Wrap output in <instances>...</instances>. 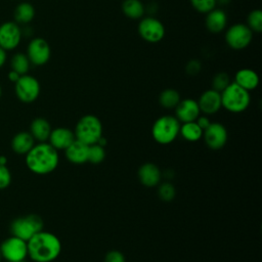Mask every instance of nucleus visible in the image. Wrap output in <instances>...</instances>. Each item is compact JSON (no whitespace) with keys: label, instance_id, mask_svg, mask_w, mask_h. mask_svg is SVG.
I'll list each match as a JSON object with an SVG mask.
<instances>
[{"label":"nucleus","instance_id":"nucleus-1","mask_svg":"<svg viewBox=\"0 0 262 262\" xmlns=\"http://www.w3.org/2000/svg\"><path fill=\"white\" fill-rule=\"evenodd\" d=\"M28 256L34 262H52L61 252V243L52 232L41 230L28 242Z\"/></svg>","mask_w":262,"mask_h":262},{"label":"nucleus","instance_id":"nucleus-2","mask_svg":"<svg viewBox=\"0 0 262 262\" xmlns=\"http://www.w3.org/2000/svg\"><path fill=\"white\" fill-rule=\"evenodd\" d=\"M25 156L28 169L37 175H46L53 172L59 163L58 151L48 142L35 144Z\"/></svg>","mask_w":262,"mask_h":262},{"label":"nucleus","instance_id":"nucleus-3","mask_svg":"<svg viewBox=\"0 0 262 262\" xmlns=\"http://www.w3.org/2000/svg\"><path fill=\"white\" fill-rule=\"evenodd\" d=\"M220 94L221 105L229 113H243L249 107L251 102L250 92L234 82H231Z\"/></svg>","mask_w":262,"mask_h":262},{"label":"nucleus","instance_id":"nucleus-4","mask_svg":"<svg viewBox=\"0 0 262 262\" xmlns=\"http://www.w3.org/2000/svg\"><path fill=\"white\" fill-rule=\"evenodd\" d=\"M103 128L101 121L94 115H85L79 119L75 127V137L77 140L87 144H95L102 136Z\"/></svg>","mask_w":262,"mask_h":262},{"label":"nucleus","instance_id":"nucleus-5","mask_svg":"<svg viewBox=\"0 0 262 262\" xmlns=\"http://www.w3.org/2000/svg\"><path fill=\"white\" fill-rule=\"evenodd\" d=\"M180 122L174 116L165 115L158 118L151 127V136L160 144H170L179 135Z\"/></svg>","mask_w":262,"mask_h":262},{"label":"nucleus","instance_id":"nucleus-6","mask_svg":"<svg viewBox=\"0 0 262 262\" xmlns=\"http://www.w3.org/2000/svg\"><path fill=\"white\" fill-rule=\"evenodd\" d=\"M41 230H43V220L35 214L17 217L10 224L11 235L17 236L26 242Z\"/></svg>","mask_w":262,"mask_h":262},{"label":"nucleus","instance_id":"nucleus-7","mask_svg":"<svg viewBox=\"0 0 262 262\" xmlns=\"http://www.w3.org/2000/svg\"><path fill=\"white\" fill-rule=\"evenodd\" d=\"M253 39V32L243 23L233 24L225 33V42L233 50L247 48Z\"/></svg>","mask_w":262,"mask_h":262},{"label":"nucleus","instance_id":"nucleus-8","mask_svg":"<svg viewBox=\"0 0 262 262\" xmlns=\"http://www.w3.org/2000/svg\"><path fill=\"white\" fill-rule=\"evenodd\" d=\"M0 252L7 262L25 261L28 257V245L26 241L11 235L1 243Z\"/></svg>","mask_w":262,"mask_h":262},{"label":"nucleus","instance_id":"nucleus-9","mask_svg":"<svg viewBox=\"0 0 262 262\" xmlns=\"http://www.w3.org/2000/svg\"><path fill=\"white\" fill-rule=\"evenodd\" d=\"M139 36L148 43H158L165 37V26L161 20L152 16L141 17L138 24Z\"/></svg>","mask_w":262,"mask_h":262},{"label":"nucleus","instance_id":"nucleus-10","mask_svg":"<svg viewBox=\"0 0 262 262\" xmlns=\"http://www.w3.org/2000/svg\"><path fill=\"white\" fill-rule=\"evenodd\" d=\"M14 84L15 94L20 101L31 103L38 98L41 88L39 81L35 77L27 74L23 75Z\"/></svg>","mask_w":262,"mask_h":262},{"label":"nucleus","instance_id":"nucleus-11","mask_svg":"<svg viewBox=\"0 0 262 262\" xmlns=\"http://www.w3.org/2000/svg\"><path fill=\"white\" fill-rule=\"evenodd\" d=\"M51 55V49L48 42L43 38H34L30 41L27 48V56L34 66L45 64Z\"/></svg>","mask_w":262,"mask_h":262},{"label":"nucleus","instance_id":"nucleus-12","mask_svg":"<svg viewBox=\"0 0 262 262\" xmlns=\"http://www.w3.org/2000/svg\"><path fill=\"white\" fill-rule=\"evenodd\" d=\"M203 138L209 148L217 150L226 144L228 133L224 125L221 123L211 122V124L204 130Z\"/></svg>","mask_w":262,"mask_h":262},{"label":"nucleus","instance_id":"nucleus-13","mask_svg":"<svg viewBox=\"0 0 262 262\" xmlns=\"http://www.w3.org/2000/svg\"><path fill=\"white\" fill-rule=\"evenodd\" d=\"M21 39V30L16 23L6 21L0 26V47L6 50L16 48Z\"/></svg>","mask_w":262,"mask_h":262},{"label":"nucleus","instance_id":"nucleus-14","mask_svg":"<svg viewBox=\"0 0 262 262\" xmlns=\"http://www.w3.org/2000/svg\"><path fill=\"white\" fill-rule=\"evenodd\" d=\"M201 111L198 101L192 98L181 99L175 107V117L180 123L193 122L200 116Z\"/></svg>","mask_w":262,"mask_h":262},{"label":"nucleus","instance_id":"nucleus-15","mask_svg":"<svg viewBox=\"0 0 262 262\" xmlns=\"http://www.w3.org/2000/svg\"><path fill=\"white\" fill-rule=\"evenodd\" d=\"M198 104L201 113L205 115H214L222 107L221 94L214 89H208L201 94Z\"/></svg>","mask_w":262,"mask_h":262},{"label":"nucleus","instance_id":"nucleus-16","mask_svg":"<svg viewBox=\"0 0 262 262\" xmlns=\"http://www.w3.org/2000/svg\"><path fill=\"white\" fill-rule=\"evenodd\" d=\"M76 140L74 131L66 127H57L51 130L48 143L56 150H64Z\"/></svg>","mask_w":262,"mask_h":262},{"label":"nucleus","instance_id":"nucleus-17","mask_svg":"<svg viewBox=\"0 0 262 262\" xmlns=\"http://www.w3.org/2000/svg\"><path fill=\"white\" fill-rule=\"evenodd\" d=\"M138 179L145 187H155L160 184L162 173L160 168L152 163H145L138 169Z\"/></svg>","mask_w":262,"mask_h":262},{"label":"nucleus","instance_id":"nucleus-18","mask_svg":"<svg viewBox=\"0 0 262 262\" xmlns=\"http://www.w3.org/2000/svg\"><path fill=\"white\" fill-rule=\"evenodd\" d=\"M206 28L213 34L221 33L227 25V15L223 9L214 8L207 13L205 19Z\"/></svg>","mask_w":262,"mask_h":262},{"label":"nucleus","instance_id":"nucleus-19","mask_svg":"<svg viewBox=\"0 0 262 262\" xmlns=\"http://www.w3.org/2000/svg\"><path fill=\"white\" fill-rule=\"evenodd\" d=\"M88 147L89 145L76 139L64 149L67 160L75 165H81L88 162Z\"/></svg>","mask_w":262,"mask_h":262},{"label":"nucleus","instance_id":"nucleus-20","mask_svg":"<svg viewBox=\"0 0 262 262\" xmlns=\"http://www.w3.org/2000/svg\"><path fill=\"white\" fill-rule=\"evenodd\" d=\"M233 82L250 92L258 87L259 76L252 69H241L235 73Z\"/></svg>","mask_w":262,"mask_h":262},{"label":"nucleus","instance_id":"nucleus-21","mask_svg":"<svg viewBox=\"0 0 262 262\" xmlns=\"http://www.w3.org/2000/svg\"><path fill=\"white\" fill-rule=\"evenodd\" d=\"M51 125L44 118H36L32 121L30 125V133L35 139V141L46 142L51 133Z\"/></svg>","mask_w":262,"mask_h":262},{"label":"nucleus","instance_id":"nucleus-22","mask_svg":"<svg viewBox=\"0 0 262 262\" xmlns=\"http://www.w3.org/2000/svg\"><path fill=\"white\" fill-rule=\"evenodd\" d=\"M35 145V139L30 132L16 133L11 140V148L17 155H26Z\"/></svg>","mask_w":262,"mask_h":262},{"label":"nucleus","instance_id":"nucleus-23","mask_svg":"<svg viewBox=\"0 0 262 262\" xmlns=\"http://www.w3.org/2000/svg\"><path fill=\"white\" fill-rule=\"evenodd\" d=\"M122 11L131 19H139L144 15L145 7L140 0H124L122 3Z\"/></svg>","mask_w":262,"mask_h":262},{"label":"nucleus","instance_id":"nucleus-24","mask_svg":"<svg viewBox=\"0 0 262 262\" xmlns=\"http://www.w3.org/2000/svg\"><path fill=\"white\" fill-rule=\"evenodd\" d=\"M203 132L204 131L199 127L195 121L182 123V125H180L179 134L186 141H199L201 138H203Z\"/></svg>","mask_w":262,"mask_h":262},{"label":"nucleus","instance_id":"nucleus-25","mask_svg":"<svg viewBox=\"0 0 262 262\" xmlns=\"http://www.w3.org/2000/svg\"><path fill=\"white\" fill-rule=\"evenodd\" d=\"M35 16V8L29 2L19 3L14 10V18L16 24H29Z\"/></svg>","mask_w":262,"mask_h":262},{"label":"nucleus","instance_id":"nucleus-26","mask_svg":"<svg viewBox=\"0 0 262 262\" xmlns=\"http://www.w3.org/2000/svg\"><path fill=\"white\" fill-rule=\"evenodd\" d=\"M180 100L179 92L172 88L163 90L159 96V102L165 108H175Z\"/></svg>","mask_w":262,"mask_h":262},{"label":"nucleus","instance_id":"nucleus-27","mask_svg":"<svg viewBox=\"0 0 262 262\" xmlns=\"http://www.w3.org/2000/svg\"><path fill=\"white\" fill-rule=\"evenodd\" d=\"M30 60L27 56V54L25 53H15L12 58H11V61H10V67H11V70L16 72L17 74H19L20 76L23 75H26L28 72H29V69H30Z\"/></svg>","mask_w":262,"mask_h":262},{"label":"nucleus","instance_id":"nucleus-28","mask_svg":"<svg viewBox=\"0 0 262 262\" xmlns=\"http://www.w3.org/2000/svg\"><path fill=\"white\" fill-rule=\"evenodd\" d=\"M247 26L252 32L261 33L262 32V11L260 9L252 10L247 18Z\"/></svg>","mask_w":262,"mask_h":262},{"label":"nucleus","instance_id":"nucleus-29","mask_svg":"<svg viewBox=\"0 0 262 262\" xmlns=\"http://www.w3.org/2000/svg\"><path fill=\"white\" fill-rule=\"evenodd\" d=\"M105 159V149L99 144H91L88 147V162L91 164H100Z\"/></svg>","mask_w":262,"mask_h":262},{"label":"nucleus","instance_id":"nucleus-30","mask_svg":"<svg viewBox=\"0 0 262 262\" xmlns=\"http://www.w3.org/2000/svg\"><path fill=\"white\" fill-rule=\"evenodd\" d=\"M230 83V77L228 74L225 72H219L212 79V89L221 93Z\"/></svg>","mask_w":262,"mask_h":262},{"label":"nucleus","instance_id":"nucleus-31","mask_svg":"<svg viewBox=\"0 0 262 262\" xmlns=\"http://www.w3.org/2000/svg\"><path fill=\"white\" fill-rule=\"evenodd\" d=\"M159 198L164 202H171L176 194L175 187L170 182H163L160 184L158 189Z\"/></svg>","mask_w":262,"mask_h":262},{"label":"nucleus","instance_id":"nucleus-32","mask_svg":"<svg viewBox=\"0 0 262 262\" xmlns=\"http://www.w3.org/2000/svg\"><path fill=\"white\" fill-rule=\"evenodd\" d=\"M190 3L196 11L201 13H208L215 8L217 0H190Z\"/></svg>","mask_w":262,"mask_h":262},{"label":"nucleus","instance_id":"nucleus-33","mask_svg":"<svg viewBox=\"0 0 262 262\" xmlns=\"http://www.w3.org/2000/svg\"><path fill=\"white\" fill-rule=\"evenodd\" d=\"M11 178L12 176L10 170L6 166V163L0 162V189L8 187L11 183Z\"/></svg>","mask_w":262,"mask_h":262},{"label":"nucleus","instance_id":"nucleus-34","mask_svg":"<svg viewBox=\"0 0 262 262\" xmlns=\"http://www.w3.org/2000/svg\"><path fill=\"white\" fill-rule=\"evenodd\" d=\"M104 262H126V259L120 251L112 250L105 254Z\"/></svg>","mask_w":262,"mask_h":262},{"label":"nucleus","instance_id":"nucleus-35","mask_svg":"<svg viewBox=\"0 0 262 262\" xmlns=\"http://www.w3.org/2000/svg\"><path fill=\"white\" fill-rule=\"evenodd\" d=\"M202 69V64L199 60L196 59H191L187 62L186 67H185V71L188 75H191V76H194V75H198L200 73Z\"/></svg>","mask_w":262,"mask_h":262},{"label":"nucleus","instance_id":"nucleus-36","mask_svg":"<svg viewBox=\"0 0 262 262\" xmlns=\"http://www.w3.org/2000/svg\"><path fill=\"white\" fill-rule=\"evenodd\" d=\"M195 123L204 131L211 124V121L209 120V118L207 116H199L198 119L195 120Z\"/></svg>","mask_w":262,"mask_h":262},{"label":"nucleus","instance_id":"nucleus-37","mask_svg":"<svg viewBox=\"0 0 262 262\" xmlns=\"http://www.w3.org/2000/svg\"><path fill=\"white\" fill-rule=\"evenodd\" d=\"M19 77H20V75L17 74L16 72L12 71V70L8 73V79H9V81H11L13 83H15L19 79Z\"/></svg>","mask_w":262,"mask_h":262},{"label":"nucleus","instance_id":"nucleus-38","mask_svg":"<svg viewBox=\"0 0 262 262\" xmlns=\"http://www.w3.org/2000/svg\"><path fill=\"white\" fill-rule=\"evenodd\" d=\"M5 61H6V51L0 47V68L3 67Z\"/></svg>","mask_w":262,"mask_h":262},{"label":"nucleus","instance_id":"nucleus-39","mask_svg":"<svg viewBox=\"0 0 262 262\" xmlns=\"http://www.w3.org/2000/svg\"><path fill=\"white\" fill-rule=\"evenodd\" d=\"M106 143H107V140H106V138L103 135L97 141V144H99L100 146H103V147L106 145Z\"/></svg>","mask_w":262,"mask_h":262},{"label":"nucleus","instance_id":"nucleus-40","mask_svg":"<svg viewBox=\"0 0 262 262\" xmlns=\"http://www.w3.org/2000/svg\"><path fill=\"white\" fill-rule=\"evenodd\" d=\"M229 1H230V0H217V2H220V3H222V4H227Z\"/></svg>","mask_w":262,"mask_h":262},{"label":"nucleus","instance_id":"nucleus-41","mask_svg":"<svg viewBox=\"0 0 262 262\" xmlns=\"http://www.w3.org/2000/svg\"><path fill=\"white\" fill-rule=\"evenodd\" d=\"M1 94H2V89H1V86H0V97H1Z\"/></svg>","mask_w":262,"mask_h":262},{"label":"nucleus","instance_id":"nucleus-42","mask_svg":"<svg viewBox=\"0 0 262 262\" xmlns=\"http://www.w3.org/2000/svg\"><path fill=\"white\" fill-rule=\"evenodd\" d=\"M1 259H2V256H1V252H0V262H1Z\"/></svg>","mask_w":262,"mask_h":262},{"label":"nucleus","instance_id":"nucleus-43","mask_svg":"<svg viewBox=\"0 0 262 262\" xmlns=\"http://www.w3.org/2000/svg\"><path fill=\"white\" fill-rule=\"evenodd\" d=\"M16 262H25V261H16Z\"/></svg>","mask_w":262,"mask_h":262}]
</instances>
